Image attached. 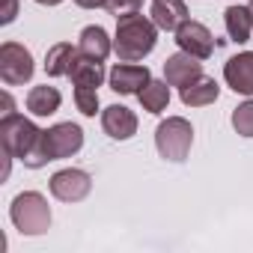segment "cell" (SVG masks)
Masks as SVG:
<instances>
[{"label": "cell", "mask_w": 253, "mask_h": 253, "mask_svg": "<svg viewBox=\"0 0 253 253\" xmlns=\"http://www.w3.org/2000/svg\"><path fill=\"white\" fill-rule=\"evenodd\" d=\"M158 42V27L152 18L131 12V15H122L116 18V36H113V51L122 63H137L146 54L155 51Z\"/></svg>", "instance_id": "obj_1"}, {"label": "cell", "mask_w": 253, "mask_h": 253, "mask_svg": "<svg viewBox=\"0 0 253 253\" xmlns=\"http://www.w3.org/2000/svg\"><path fill=\"white\" fill-rule=\"evenodd\" d=\"M200 75H203V60H197L188 51H179V54L167 57V63H164V81L170 86H179L182 89V86H188Z\"/></svg>", "instance_id": "obj_10"}, {"label": "cell", "mask_w": 253, "mask_h": 253, "mask_svg": "<svg viewBox=\"0 0 253 253\" xmlns=\"http://www.w3.org/2000/svg\"><path fill=\"white\" fill-rule=\"evenodd\" d=\"M18 15V0H3V9H0V24H12Z\"/></svg>", "instance_id": "obj_24"}, {"label": "cell", "mask_w": 253, "mask_h": 253, "mask_svg": "<svg viewBox=\"0 0 253 253\" xmlns=\"http://www.w3.org/2000/svg\"><path fill=\"white\" fill-rule=\"evenodd\" d=\"M137 98H140V104H143L146 113H161L170 104V84L167 81H149L137 92Z\"/></svg>", "instance_id": "obj_20"}, {"label": "cell", "mask_w": 253, "mask_h": 253, "mask_svg": "<svg viewBox=\"0 0 253 253\" xmlns=\"http://www.w3.org/2000/svg\"><path fill=\"white\" fill-rule=\"evenodd\" d=\"M9 217L15 223L18 232L24 235H42L48 226H51V209H48V200L36 191H24L12 200V209H9Z\"/></svg>", "instance_id": "obj_2"}, {"label": "cell", "mask_w": 253, "mask_h": 253, "mask_svg": "<svg viewBox=\"0 0 253 253\" xmlns=\"http://www.w3.org/2000/svg\"><path fill=\"white\" fill-rule=\"evenodd\" d=\"M60 104H63V95H60L57 86L45 84V86H33L27 92V110L33 116H51V113L60 110Z\"/></svg>", "instance_id": "obj_16"}, {"label": "cell", "mask_w": 253, "mask_h": 253, "mask_svg": "<svg viewBox=\"0 0 253 253\" xmlns=\"http://www.w3.org/2000/svg\"><path fill=\"white\" fill-rule=\"evenodd\" d=\"M107 81H110V89L119 95H137L152 81V72L146 66H134V63H116L107 72Z\"/></svg>", "instance_id": "obj_9"}, {"label": "cell", "mask_w": 253, "mask_h": 253, "mask_svg": "<svg viewBox=\"0 0 253 253\" xmlns=\"http://www.w3.org/2000/svg\"><path fill=\"white\" fill-rule=\"evenodd\" d=\"M176 45H179V51H188V54H194L197 60H209L211 51H214V36L209 33L206 24L188 18V21L176 30Z\"/></svg>", "instance_id": "obj_8"}, {"label": "cell", "mask_w": 253, "mask_h": 253, "mask_svg": "<svg viewBox=\"0 0 253 253\" xmlns=\"http://www.w3.org/2000/svg\"><path fill=\"white\" fill-rule=\"evenodd\" d=\"M89 191H92V179L84 170L69 167V170H60L51 176V194L60 203H81Z\"/></svg>", "instance_id": "obj_7"}, {"label": "cell", "mask_w": 253, "mask_h": 253, "mask_svg": "<svg viewBox=\"0 0 253 253\" xmlns=\"http://www.w3.org/2000/svg\"><path fill=\"white\" fill-rule=\"evenodd\" d=\"M78 48H81V54H86V57L107 60L113 42L107 39V30H104V27L92 24V27H84V30H81V42H78Z\"/></svg>", "instance_id": "obj_18"}, {"label": "cell", "mask_w": 253, "mask_h": 253, "mask_svg": "<svg viewBox=\"0 0 253 253\" xmlns=\"http://www.w3.org/2000/svg\"><path fill=\"white\" fill-rule=\"evenodd\" d=\"M232 128L241 137H253V101H244L232 110Z\"/></svg>", "instance_id": "obj_21"}, {"label": "cell", "mask_w": 253, "mask_h": 253, "mask_svg": "<svg viewBox=\"0 0 253 253\" xmlns=\"http://www.w3.org/2000/svg\"><path fill=\"white\" fill-rule=\"evenodd\" d=\"M39 128L30 122V119H24V116H18V113H6L3 119H0V143H3V152L9 155V158H18V161H24L27 155H30V149L36 146V140H39Z\"/></svg>", "instance_id": "obj_4"}, {"label": "cell", "mask_w": 253, "mask_h": 253, "mask_svg": "<svg viewBox=\"0 0 253 253\" xmlns=\"http://www.w3.org/2000/svg\"><path fill=\"white\" fill-rule=\"evenodd\" d=\"M191 143H194V128H191V122L182 119V116H167L155 128L158 155L167 158V161L182 164L188 158V152H191Z\"/></svg>", "instance_id": "obj_3"}, {"label": "cell", "mask_w": 253, "mask_h": 253, "mask_svg": "<svg viewBox=\"0 0 253 253\" xmlns=\"http://www.w3.org/2000/svg\"><path fill=\"white\" fill-rule=\"evenodd\" d=\"M149 15H152V21H155L158 30L176 33L188 21V6H185V0H152Z\"/></svg>", "instance_id": "obj_13"}, {"label": "cell", "mask_w": 253, "mask_h": 253, "mask_svg": "<svg viewBox=\"0 0 253 253\" xmlns=\"http://www.w3.org/2000/svg\"><path fill=\"white\" fill-rule=\"evenodd\" d=\"M223 81L229 84L232 92L253 95V51L235 54V57L223 66Z\"/></svg>", "instance_id": "obj_12"}, {"label": "cell", "mask_w": 253, "mask_h": 253, "mask_svg": "<svg viewBox=\"0 0 253 253\" xmlns=\"http://www.w3.org/2000/svg\"><path fill=\"white\" fill-rule=\"evenodd\" d=\"M140 3L143 0H107V12L110 15H116V18H122V15H131V12H140Z\"/></svg>", "instance_id": "obj_23"}, {"label": "cell", "mask_w": 253, "mask_h": 253, "mask_svg": "<svg viewBox=\"0 0 253 253\" xmlns=\"http://www.w3.org/2000/svg\"><path fill=\"white\" fill-rule=\"evenodd\" d=\"M36 3H42V6H57V3H63V0H36Z\"/></svg>", "instance_id": "obj_26"}, {"label": "cell", "mask_w": 253, "mask_h": 253, "mask_svg": "<svg viewBox=\"0 0 253 253\" xmlns=\"http://www.w3.org/2000/svg\"><path fill=\"white\" fill-rule=\"evenodd\" d=\"M75 104L84 116H95L98 110V89H89V86H75Z\"/></svg>", "instance_id": "obj_22"}, {"label": "cell", "mask_w": 253, "mask_h": 253, "mask_svg": "<svg viewBox=\"0 0 253 253\" xmlns=\"http://www.w3.org/2000/svg\"><path fill=\"white\" fill-rule=\"evenodd\" d=\"M179 95H182V104H188V107H206V104L217 101L220 86H217V81H214V78L200 75V78H194L188 86H182V89H179Z\"/></svg>", "instance_id": "obj_14"}, {"label": "cell", "mask_w": 253, "mask_h": 253, "mask_svg": "<svg viewBox=\"0 0 253 253\" xmlns=\"http://www.w3.org/2000/svg\"><path fill=\"white\" fill-rule=\"evenodd\" d=\"M33 54L18 42L0 45V78L6 86H24L33 78Z\"/></svg>", "instance_id": "obj_5"}, {"label": "cell", "mask_w": 253, "mask_h": 253, "mask_svg": "<svg viewBox=\"0 0 253 253\" xmlns=\"http://www.w3.org/2000/svg\"><path fill=\"white\" fill-rule=\"evenodd\" d=\"M223 21H226V33L232 42H250V33H253V15H250V6H229L223 12Z\"/></svg>", "instance_id": "obj_17"}, {"label": "cell", "mask_w": 253, "mask_h": 253, "mask_svg": "<svg viewBox=\"0 0 253 253\" xmlns=\"http://www.w3.org/2000/svg\"><path fill=\"white\" fill-rule=\"evenodd\" d=\"M104 60H95V57H86V54H78V60L72 63V84L75 86H89V89H98L101 81H104Z\"/></svg>", "instance_id": "obj_15"}, {"label": "cell", "mask_w": 253, "mask_h": 253, "mask_svg": "<svg viewBox=\"0 0 253 253\" xmlns=\"http://www.w3.org/2000/svg\"><path fill=\"white\" fill-rule=\"evenodd\" d=\"M101 128L113 140H128V137L137 134V116H134V110H128L125 104H110L101 113Z\"/></svg>", "instance_id": "obj_11"}, {"label": "cell", "mask_w": 253, "mask_h": 253, "mask_svg": "<svg viewBox=\"0 0 253 253\" xmlns=\"http://www.w3.org/2000/svg\"><path fill=\"white\" fill-rule=\"evenodd\" d=\"M78 54H81V48H72L69 42H57V45L45 54V72H48L51 78L69 75V72H72V63L78 60Z\"/></svg>", "instance_id": "obj_19"}, {"label": "cell", "mask_w": 253, "mask_h": 253, "mask_svg": "<svg viewBox=\"0 0 253 253\" xmlns=\"http://www.w3.org/2000/svg\"><path fill=\"white\" fill-rule=\"evenodd\" d=\"M250 15H253V0H250Z\"/></svg>", "instance_id": "obj_27"}, {"label": "cell", "mask_w": 253, "mask_h": 253, "mask_svg": "<svg viewBox=\"0 0 253 253\" xmlns=\"http://www.w3.org/2000/svg\"><path fill=\"white\" fill-rule=\"evenodd\" d=\"M75 3H78L81 9H98V6L107 3V0H75Z\"/></svg>", "instance_id": "obj_25"}, {"label": "cell", "mask_w": 253, "mask_h": 253, "mask_svg": "<svg viewBox=\"0 0 253 253\" xmlns=\"http://www.w3.org/2000/svg\"><path fill=\"white\" fill-rule=\"evenodd\" d=\"M81 146H84V131L75 122H57L54 128L45 131V149L51 161L72 158L75 152H81Z\"/></svg>", "instance_id": "obj_6"}]
</instances>
